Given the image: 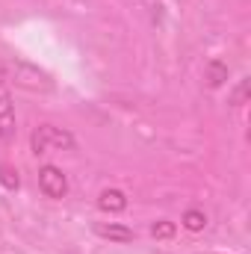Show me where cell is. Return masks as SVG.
Wrapping results in <instances>:
<instances>
[{
	"label": "cell",
	"instance_id": "1",
	"mask_svg": "<svg viewBox=\"0 0 251 254\" xmlns=\"http://www.w3.org/2000/svg\"><path fill=\"white\" fill-rule=\"evenodd\" d=\"M0 80H12L15 86L27 89V92H51L54 80L48 71H42L39 65L24 63V60H3L0 63Z\"/></svg>",
	"mask_w": 251,
	"mask_h": 254
},
{
	"label": "cell",
	"instance_id": "2",
	"mask_svg": "<svg viewBox=\"0 0 251 254\" xmlns=\"http://www.w3.org/2000/svg\"><path fill=\"white\" fill-rule=\"evenodd\" d=\"M74 136L57 125H39L30 136L33 154H57V151H74Z\"/></svg>",
	"mask_w": 251,
	"mask_h": 254
},
{
	"label": "cell",
	"instance_id": "3",
	"mask_svg": "<svg viewBox=\"0 0 251 254\" xmlns=\"http://www.w3.org/2000/svg\"><path fill=\"white\" fill-rule=\"evenodd\" d=\"M39 190L45 198H54V201H60L68 195V178H65V172L60 166H42L39 169Z\"/></svg>",
	"mask_w": 251,
	"mask_h": 254
},
{
	"label": "cell",
	"instance_id": "4",
	"mask_svg": "<svg viewBox=\"0 0 251 254\" xmlns=\"http://www.w3.org/2000/svg\"><path fill=\"white\" fill-rule=\"evenodd\" d=\"M15 136V104H12V92L9 86L0 80V139H12Z\"/></svg>",
	"mask_w": 251,
	"mask_h": 254
},
{
	"label": "cell",
	"instance_id": "5",
	"mask_svg": "<svg viewBox=\"0 0 251 254\" xmlns=\"http://www.w3.org/2000/svg\"><path fill=\"white\" fill-rule=\"evenodd\" d=\"M92 231L101 237V240H110V243H133V228H127L122 222H95Z\"/></svg>",
	"mask_w": 251,
	"mask_h": 254
},
{
	"label": "cell",
	"instance_id": "6",
	"mask_svg": "<svg viewBox=\"0 0 251 254\" xmlns=\"http://www.w3.org/2000/svg\"><path fill=\"white\" fill-rule=\"evenodd\" d=\"M98 207L104 210V213H125L127 210V195L122 190H104L98 195Z\"/></svg>",
	"mask_w": 251,
	"mask_h": 254
},
{
	"label": "cell",
	"instance_id": "7",
	"mask_svg": "<svg viewBox=\"0 0 251 254\" xmlns=\"http://www.w3.org/2000/svg\"><path fill=\"white\" fill-rule=\"evenodd\" d=\"M181 225H184L187 231H192V234H198V231L207 228V213L198 210V207H189L187 213H184V219H181Z\"/></svg>",
	"mask_w": 251,
	"mask_h": 254
},
{
	"label": "cell",
	"instance_id": "8",
	"mask_svg": "<svg viewBox=\"0 0 251 254\" xmlns=\"http://www.w3.org/2000/svg\"><path fill=\"white\" fill-rule=\"evenodd\" d=\"M204 77H207V83H210V86H222V83L228 80V68L213 60V63H207V68H204Z\"/></svg>",
	"mask_w": 251,
	"mask_h": 254
},
{
	"label": "cell",
	"instance_id": "9",
	"mask_svg": "<svg viewBox=\"0 0 251 254\" xmlns=\"http://www.w3.org/2000/svg\"><path fill=\"white\" fill-rule=\"evenodd\" d=\"M175 222H169V219H160V222H154L151 225V234L157 237V240H169V237H175Z\"/></svg>",
	"mask_w": 251,
	"mask_h": 254
},
{
	"label": "cell",
	"instance_id": "10",
	"mask_svg": "<svg viewBox=\"0 0 251 254\" xmlns=\"http://www.w3.org/2000/svg\"><path fill=\"white\" fill-rule=\"evenodd\" d=\"M246 92H249V80H240L237 92L231 95V104H234V107H243V104H246Z\"/></svg>",
	"mask_w": 251,
	"mask_h": 254
},
{
	"label": "cell",
	"instance_id": "11",
	"mask_svg": "<svg viewBox=\"0 0 251 254\" xmlns=\"http://www.w3.org/2000/svg\"><path fill=\"white\" fill-rule=\"evenodd\" d=\"M0 181H3V184H6L9 190H18V175H15L12 169H6V166L0 169Z\"/></svg>",
	"mask_w": 251,
	"mask_h": 254
},
{
	"label": "cell",
	"instance_id": "12",
	"mask_svg": "<svg viewBox=\"0 0 251 254\" xmlns=\"http://www.w3.org/2000/svg\"><path fill=\"white\" fill-rule=\"evenodd\" d=\"M201 254H219V252H201Z\"/></svg>",
	"mask_w": 251,
	"mask_h": 254
}]
</instances>
